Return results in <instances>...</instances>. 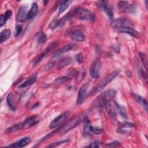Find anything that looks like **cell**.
<instances>
[{"label": "cell", "mask_w": 148, "mask_h": 148, "mask_svg": "<svg viewBox=\"0 0 148 148\" xmlns=\"http://www.w3.org/2000/svg\"><path fill=\"white\" fill-rule=\"evenodd\" d=\"M105 109L109 115V116L110 117V119L113 120V121H115L116 120V117H117V114H116V110L114 109V108L113 106V105L109 103H107L105 106Z\"/></svg>", "instance_id": "cell-17"}, {"label": "cell", "mask_w": 148, "mask_h": 148, "mask_svg": "<svg viewBox=\"0 0 148 148\" xmlns=\"http://www.w3.org/2000/svg\"><path fill=\"white\" fill-rule=\"evenodd\" d=\"M88 83H86L83 84L79 89V91L78 92L77 99H76V104L77 105H80L82 104L87 95V90L88 88Z\"/></svg>", "instance_id": "cell-10"}, {"label": "cell", "mask_w": 148, "mask_h": 148, "mask_svg": "<svg viewBox=\"0 0 148 148\" xmlns=\"http://www.w3.org/2000/svg\"><path fill=\"white\" fill-rule=\"evenodd\" d=\"M56 64V62L54 61H50L45 66V71H48L50 69H51Z\"/></svg>", "instance_id": "cell-36"}, {"label": "cell", "mask_w": 148, "mask_h": 148, "mask_svg": "<svg viewBox=\"0 0 148 148\" xmlns=\"http://www.w3.org/2000/svg\"><path fill=\"white\" fill-rule=\"evenodd\" d=\"M114 104H115V107H116V110L117 111L119 114L121 116V117L124 119H127L128 118V115H127V113L125 108L124 106H123V105L119 104L116 102H114Z\"/></svg>", "instance_id": "cell-20"}, {"label": "cell", "mask_w": 148, "mask_h": 148, "mask_svg": "<svg viewBox=\"0 0 148 148\" xmlns=\"http://www.w3.org/2000/svg\"><path fill=\"white\" fill-rule=\"evenodd\" d=\"M132 25L133 24L131 21L125 17L117 18L113 20L111 23V26L113 28L119 29L125 27H130V26H132Z\"/></svg>", "instance_id": "cell-5"}, {"label": "cell", "mask_w": 148, "mask_h": 148, "mask_svg": "<svg viewBox=\"0 0 148 148\" xmlns=\"http://www.w3.org/2000/svg\"><path fill=\"white\" fill-rule=\"evenodd\" d=\"M31 142V138L29 137H24L21 139L13 143L12 144L8 146V147H23L28 145Z\"/></svg>", "instance_id": "cell-14"}, {"label": "cell", "mask_w": 148, "mask_h": 148, "mask_svg": "<svg viewBox=\"0 0 148 148\" xmlns=\"http://www.w3.org/2000/svg\"><path fill=\"white\" fill-rule=\"evenodd\" d=\"M70 37L74 40L78 42H83L85 40V36L79 29H72L69 31Z\"/></svg>", "instance_id": "cell-11"}, {"label": "cell", "mask_w": 148, "mask_h": 148, "mask_svg": "<svg viewBox=\"0 0 148 148\" xmlns=\"http://www.w3.org/2000/svg\"><path fill=\"white\" fill-rule=\"evenodd\" d=\"M100 61L98 58H95L91 63L90 68V75L93 78H96L99 76L100 70Z\"/></svg>", "instance_id": "cell-9"}, {"label": "cell", "mask_w": 148, "mask_h": 148, "mask_svg": "<svg viewBox=\"0 0 148 148\" xmlns=\"http://www.w3.org/2000/svg\"><path fill=\"white\" fill-rule=\"evenodd\" d=\"M72 1H63L61 2L60 6L59 7L58 9V14L60 15L62 13H63L69 6L71 3L72 2Z\"/></svg>", "instance_id": "cell-28"}, {"label": "cell", "mask_w": 148, "mask_h": 148, "mask_svg": "<svg viewBox=\"0 0 148 148\" xmlns=\"http://www.w3.org/2000/svg\"><path fill=\"white\" fill-rule=\"evenodd\" d=\"M38 9V5L36 3H33L32 4L31 8L27 13V20H30L32 18H33L35 14H36Z\"/></svg>", "instance_id": "cell-22"}, {"label": "cell", "mask_w": 148, "mask_h": 148, "mask_svg": "<svg viewBox=\"0 0 148 148\" xmlns=\"http://www.w3.org/2000/svg\"><path fill=\"white\" fill-rule=\"evenodd\" d=\"M48 2V1H43V5H46V4H47V3Z\"/></svg>", "instance_id": "cell-41"}, {"label": "cell", "mask_w": 148, "mask_h": 148, "mask_svg": "<svg viewBox=\"0 0 148 148\" xmlns=\"http://www.w3.org/2000/svg\"><path fill=\"white\" fill-rule=\"evenodd\" d=\"M11 34V31L9 29H4L2 31H1L0 34V41L1 43H3V42L6 41L10 36Z\"/></svg>", "instance_id": "cell-27"}, {"label": "cell", "mask_w": 148, "mask_h": 148, "mask_svg": "<svg viewBox=\"0 0 148 148\" xmlns=\"http://www.w3.org/2000/svg\"><path fill=\"white\" fill-rule=\"evenodd\" d=\"M76 60L77 61V62L79 63H82L83 62V55L81 53H78L76 56Z\"/></svg>", "instance_id": "cell-39"}, {"label": "cell", "mask_w": 148, "mask_h": 148, "mask_svg": "<svg viewBox=\"0 0 148 148\" xmlns=\"http://www.w3.org/2000/svg\"><path fill=\"white\" fill-rule=\"evenodd\" d=\"M120 145V144L119 142L115 141V142H112V143H109L106 146L107 147H116V146H119Z\"/></svg>", "instance_id": "cell-40"}, {"label": "cell", "mask_w": 148, "mask_h": 148, "mask_svg": "<svg viewBox=\"0 0 148 148\" xmlns=\"http://www.w3.org/2000/svg\"><path fill=\"white\" fill-rule=\"evenodd\" d=\"M83 121L84 125L83 128V134L84 136H89L91 135V125L87 117H84L83 119Z\"/></svg>", "instance_id": "cell-18"}, {"label": "cell", "mask_w": 148, "mask_h": 148, "mask_svg": "<svg viewBox=\"0 0 148 148\" xmlns=\"http://www.w3.org/2000/svg\"><path fill=\"white\" fill-rule=\"evenodd\" d=\"M117 91L113 89L108 90L98 96L94 101L95 106L98 107L105 106L107 103L112 101L116 97Z\"/></svg>", "instance_id": "cell-1"}, {"label": "cell", "mask_w": 148, "mask_h": 148, "mask_svg": "<svg viewBox=\"0 0 148 148\" xmlns=\"http://www.w3.org/2000/svg\"><path fill=\"white\" fill-rule=\"evenodd\" d=\"M12 14V12L11 10H7L3 14L1 15L0 18V26L2 27L4 24H5L6 21L11 17Z\"/></svg>", "instance_id": "cell-25"}, {"label": "cell", "mask_w": 148, "mask_h": 148, "mask_svg": "<svg viewBox=\"0 0 148 148\" xmlns=\"http://www.w3.org/2000/svg\"><path fill=\"white\" fill-rule=\"evenodd\" d=\"M140 58L141 59V61L145 66V68L146 69H147V57L146 55L144 53H139Z\"/></svg>", "instance_id": "cell-32"}, {"label": "cell", "mask_w": 148, "mask_h": 148, "mask_svg": "<svg viewBox=\"0 0 148 148\" xmlns=\"http://www.w3.org/2000/svg\"><path fill=\"white\" fill-rule=\"evenodd\" d=\"M6 101H7V103L9 107V108L10 109V110H12V111H15L16 110V107L13 102V93L11 92H10L6 98Z\"/></svg>", "instance_id": "cell-26"}, {"label": "cell", "mask_w": 148, "mask_h": 148, "mask_svg": "<svg viewBox=\"0 0 148 148\" xmlns=\"http://www.w3.org/2000/svg\"><path fill=\"white\" fill-rule=\"evenodd\" d=\"M68 141V140H61V141H59V142H54V143H52L51 144L48 145L47 147H57L60 145H61L62 143H65Z\"/></svg>", "instance_id": "cell-34"}, {"label": "cell", "mask_w": 148, "mask_h": 148, "mask_svg": "<svg viewBox=\"0 0 148 148\" xmlns=\"http://www.w3.org/2000/svg\"><path fill=\"white\" fill-rule=\"evenodd\" d=\"M25 128V127H24V124L23 122V123H18V124H14V125L7 128L5 130V133L10 134V133L16 132L17 131L20 130H21L23 128Z\"/></svg>", "instance_id": "cell-21"}, {"label": "cell", "mask_w": 148, "mask_h": 148, "mask_svg": "<svg viewBox=\"0 0 148 148\" xmlns=\"http://www.w3.org/2000/svg\"><path fill=\"white\" fill-rule=\"evenodd\" d=\"M69 112L66 111L61 114H60L59 116H58L57 117H56L49 124V127L50 129H53L56 127H57V126L61 125L62 124V123L66 120V119L68 118V117L69 115Z\"/></svg>", "instance_id": "cell-8"}, {"label": "cell", "mask_w": 148, "mask_h": 148, "mask_svg": "<svg viewBox=\"0 0 148 148\" xmlns=\"http://www.w3.org/2000/svg\"><path fill=\"white\" fill-rule=\"evenodd\" d=\"M69 16H74L79 20H87L93 22L95 19V16L93 12L91 11L81 8H76L73 11L69 14Z\"/></svg>", "instance_id": "cell-3"}, {"label": "cell", "mask_w": 148, "mask_h": 148, "mask_svg": "<svg viewBox=\"0 0 148 148\" xmlns=\"http://www.w3.org/2000/svg\"><path fill=\"white\" fill-rule=\"evenodd\" d=\"M101 143V142L99 140H95L93 142H92L89 146H88L87 147H99L100 146V144Z\"/></svg>", "instance_id": "cell-37"}, {"label": "cell", "mask_w": 148, "mask_h": 148, "mask_svg": "<svg viewBox=\"0 0 148 148\" xmlns=\"http://www.w3.org/2000/svg\"><path fill=\"white\" fill-rule=\"evenodd\" d=\"M58 45V42H54L53 43H52L51 45H49L46 48H45L35 58H34L32 61V63L33 64V65H36V64H38L43 58V57L47 54L51 50H52L53 49H54Z\"/></svg>", "instance_id": "cell-7"}, {"label": "cell", "mask_w": 148, "mask_h": 148, "mask_svg": "<svg viewBox=\"0 0 148 148\" xmlns=\"http://www.w3.org/2000/svg\"><path fill=\"white\" fill-rule=\"evenodd\" d=\"M27 8L25 6L21 7L18 12L17 20L20 22H23L25 21L27 19Z\"/></svg>", "instance_id": "cell-19"}, {"label": "cell", "mask_w": 148, "mask_h": 148, "mask_svg": "<svg viewBox=\"0 0 148 148\" xmlns=\"http://www.w3.org/2000/svg\"><path fill=\"white\" fill-rule=\"evenodd\" d=\"M70 80H71V78L69 77L61 76V77L57 78V79L56 80V82L58 84H62V83H65L66 82H68Z\"/></svg>", "instance_id": "cell-31"}, {"label": "cell", "mask_w": 148, "mask_h": 148, "mask_svg": "<svg viewBox=\"0 0 148 148\" xmlns=\"http://www.w3.org/2000/svg\"><path fill=\"white\" fill-rule=\"evenodd\" d=\"M97 5L101 10L103 11L109 18H112L113 17V6L108 1H98L97 2Z\"/></svg>", "instance_id": "cell-4"}, {"label": "cell", "mask_w": 148, "mask_h": 148, "mask_svg": "<svg viewBox=\"0 0 148 148\" xmlns=\"http://www.w3.org/2000/svg\"><path fill=\"white\" fill-rule=\"evenodd\" d=\"M76 47V45L72 43H70L66 46H64L63 47L56 50L53 54V57H57L60 56V55L65 53L66 52H68L74 49Z\"/></svg>", "instance_id": "cell-13"}, {"label": "cell", "mask_w": 148, "mask_h": 148, "mask_svg": "<svg viewBox=\"0 0 148 148\" xmlns=\"http://www.w3.org/2000/svg\"><path fill=\"white\" fill-rule=\"evenodd\" d=\"M37 76H38V73H34L33 75L30 76L28 79H27L23 83H22L19 86V87H20V88H25V87H26L27 86H29L31 85L36 80V79L37 78Z\"/></svg>", "instance_id": "cell-23"}, {"label": "cell", "mask_w": 148, "mask_h": 148, "mask_svg": "<svg viewBox=\"0 0 148 148\" xmlns=\"http://www.w3.org/2000/svg\"><path fill=\"white\" fill-rule=\"evenodd\" d=\"M119 9L125 13H134L136 12L135 6L133 4H130L127 1H119L117 3Z\"/></svg>", "instance_id": "cell-6"}, {"label": "cell", "mask_w": 148, "mask_h": 148, "mask_svg": "<svg viewBox=\"0 0 148 148\" xmlns=\"http://www.w3.org/2000/svg\"><path fill=\"white\" fill-rule=\"evenodd\" d=\"M119 31L121 33H125V34L130 35L131 36H132L134 38H139L140 37V34L139 32H138L135 29H134L130 27H125L121 28L119 29Z\"/></svg>", "instance_id": "cell-15"}, {"label": "cell", "mask_w": 148, "mask_h": 148, "mask_svg": "<svg viewBox=\"0 0 148 148\" xmlns=\"http://www.w3.org/2000/svg\"><path fill=\"white\" fill-rule=\"evenodd\" d=\"M134 97L135 100L136 101V102L139 104H140L143 108H145V109L147 111V101L146 100V99H145L143 97L139 95H136V94H134Z\"/></svg>", "instance_id": "cell-24"}, {"label": "cell", "mask_w": 148, "mask_h": 148, "mask_svg": "<svg viewBox=\"0 0 148 148\" xmlns=\"http://www.w3.org/2000/svg\"><path fill=\"white\" fill-rule=\"evenodd\" d=\"M91 131L92 133L95 134H99L102 132V129L99 128L98 127H95V126H91Z\"/></svg>", "instance_id": "cell-35"}, {"label": "cell", "mask_w": 148, "mask_h": 148, "mask_svg": "<svg viewBox=\"0 0 148 148\" xmlns=\"http://www.w3.org/2000/svg\"><path fill=\"white\" fill-rule=\"evenodd\" d=\"M39 122V118L36 115H33L27 118L23 122L25 128L31 127Z\"/></svg>", "instance_id": "cell-16"}, {"label": "cell", "mask_w": 148, "mask_h": 148, "mask_svg": "<svg viewBox=\"0 0 148 148\" xmlns=\"http://www.w3.org/2000/svg\"><path fill=\"white\" fill-rule=\"evenodd\" d=\"M47 40L46 35L43 32H40L38 34L37 36V42L38 43H43Z\"/></svg>", "instance_id": "cell-29"}, {"label": "cell", "mask_w": 148, "mask_h": 148, "mask_svg": "<svg viewBox=\"0 0 148 148\" xmlns=\"http://www.w3.org/2000/svg\"><path fill=\"white\" fill-rule=\"evenodd\" d=\"M120 127L122 128H133L135 127V124L130 122H123L120 124Z\"/></svg>", "instance_id": "cell-33"}, {"label": "cell", "mask_w": 148, "mask_h": 148, "mask_svg": "<svg viewBox=\"0 0 148 148\" xmlns=\"http://www.w3.org/2000/svg\"><path fill=\"white\" fill-rule=\"evenodd\" d=\"M22 31V26L21 25H17L16 27L15 28V32H14V35L16 36L17 35H18L20 32Z\"/></svg>", "instance_id": "cell-38"}, {"label": "cell", "mask_w": 148, "mask_h": 148, "mask_svg": "<svg viewBox=\"0 0 148 148\" xmlns=\"http://www.w3.org/2000/svg\"><path fill=\"white\" fill-rule=\"evenodd\" d=\"M71 62V58H64L62 60H61L57 64V65L58 67H62L64 66H66L70 64Z\"/></svg>", "instance_id": "cell-30"}, {"label": "cell", "mask_w": 148, "mask_h": 148, "mask_svg": "<svg viewBox=\"0 0 148 148\" xmlns=\"http://www.w3.org/2000/svg\"><path fill=\"white\" fill-rule=\"evenodd\" d=\"M82 120H83V119H82L80 117H77V118H75V119L72 120L71 121H69V123L68 124H65L66 125L64 126V125H63L61 129V133L64 134V133L66 132L67 131H68L69 130H70L71 129L75 127L79 124H80Z\"/></svg>", "instance_id": "cell-12"}, {"label": "cell", "mask_w": 148, "mask_h": 148, "mask_svg": "<svg viewBox=\"0 0 148 148\" xmlns=\"http://www.w3.org/2000/svg\"><path fill=\"white\" fill-rule=\"evenodd\" d=\"M119 72V70L114 71L108 74L105 77H103L91 89V90L90 92V95H94L97 92L101 91L109 82H110L116 76H117Z\"/></svg>", "instance_id": "cell-2"}]
</instances>
